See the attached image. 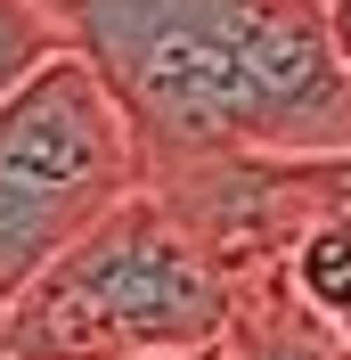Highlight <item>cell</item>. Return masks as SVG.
Wrapping results in <instances>:
<instances>
[{"label":"cell","instance_id":"obj_3","mask_svg":"<svg viewBox=\"0 0 351 360\" xmlns=\"http://www.w3.org/2000/svg\"><path fill=\"white\" fill-rule=\"evenodd\" d=\"M147 188V148L82 49L0 98V303Z\"/></svg>","mask_w":351,"mask_h":360},{"label":"cell","instance_id":"obj_7","mask_svg":"<svg viewBox=\"0 0 351 360\" xmlns=\"http://www.w3.org/2000/svg\"><path fill=\"white\" fill-rule=\"evenodd\" d=\"M164 360H213V352H164Z\"/></svg>","mask_w":351,"mask_h":360},{"label":"cell","instance_id":"obj_4","mask_svg":"<svg viewBox=\"0 0 351 360\" xmlns=\"http://www.w3.org/2000/svg\"><path fill=\"white\" fill-rule=\"evenodd\" d=\"M58 49H74V33L49 0H0V98L17 82H33Z\"/></svg>","mask_w":351,"mask_h":360},{"label":"cell","instance_id":"obj_2","mask_svg":"<svg viewBox=\"0 0 351 360\" xmlns=\"http://www.w3.org/2000/svg\"><path fill=\"white\" fill-rule=\"evenodd\" d=\"M220 336H229L220 262L155 180L0 303V352L17 360H164L220 352Z\"/></svg>","mask_w":351,"mask_h":360},{"label":"cell","instance_id":"obj_5","mask_svg":"<svg viewBox=\"0 0 351 360\" xmlns=\"http://www.w3.org/2000/svg\"><path fill=\"white\" fill-rule=\"evenodd\" d=\"M213 360H310V352H294V344H278V336H245V328H229Z\"/></svg>","mask_w":351,"mask_h":360},{"label":"cell","instance_id":"obj_1","mask_svg":"<svg viewBox=\"0 0 351 360\" xmlns=\"http://www.w3.org/2000/svg\"><path fill=\"white\" fill-rule=\"evenodd\" d=\"M147 164L335 156L351 148V66L327 0H49Z\"/></svg>","mask_w":351,"mask_h":360},{"label":"cell","instance_id":"obj_8","mask_svg":"<svg viewBox=\"0 0 351 360\" xmlns=\"http://www.w3.org/2000/svg\"><path fill=\"white\" fill-rule=\"evenodd\" d=\"M0 360H17V352H0Z\"/></svg>","mask_w":351,"mask_h":360},{"label":"cell","instance_id":"obj_6","mask_svg":"<svg viewBox=\"0 0 351 360\" xmlns=\"http://www.w3.org/2000/svg\"><path fill=\"white\" fill-rule=\"evenodd\" d=\"M327 25H335V49H343V66H351V0H327Z\"/></svg>","mask_w":351,"mask_h":360}]
</instances>
